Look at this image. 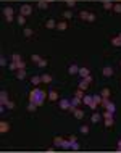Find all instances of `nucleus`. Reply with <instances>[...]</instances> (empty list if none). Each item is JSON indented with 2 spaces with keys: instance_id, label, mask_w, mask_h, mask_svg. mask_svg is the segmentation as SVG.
Returning <instances> with one entry per match:
<instances>
[{
  "instance_id": "nucleus-31",
  "label": "nucleus",
  "mask_w": 121,
  "mask_h": 153,
  "mask_svg": "<svg viewBox=\"0 0 121 153\" xmlns=\"http://www.w3.org/2000/svg\"><path fill=\"white\" fill-rule=\"evenodd\" d=\"M31 82L37 87V85H39L40 82H42V77H40V76H32V77H31Z\"/></svg>"
},
{
  "instance_id": "nucleus-4",
  "label": "nucleus",
  "mask_w": 121,
  "mask_h": 153,
  "mask_svg": "<svg viewBox=\"0 0 121 153\" xmlns=\"http://www.w3.org/2000/svg\"><path fill=\"white\" fill-rule=\"evenodd\" d=\"M58 106H60V110H63V111H68L69 106H71V102H69L68 98H61V100H58Z\"/></svg>"
},
{
  "instance_id": "nucleus-36",
  "label": "nucleus",
  "mask_w": 121,
  "mask_h": 153,
  "mask_svg": "<svg viewBox=\"0 0 121 153\" xmlns=\"http://www.w3.org/2000/svg\"><path fill=\"white\" fill-rule=\"evenodd\" d=\"M87 15H89V12L87 10H81V13H79V18L82 21H87Z\"/></svg>"
},
{
  "instance_id": "nucleus-34",
  "label": "nucleus",
  "mask_w": 121,
  "mask_h": 153,
  "mask_svg": "<svg viewBox=\"0 0 121 153\" xmlns=\"http://www.w3.org/2000/svg\"><path fill=\"white\" fill-rule=\"evenodd\" d=\"M111 12H113V13H121V2H115Z\"/></svg>"
},
{
  "instance_id": "nucleus-44",
  "label": "nucleus",
  "mask_w": 121,
  "mask_h": 153,
  "mask_svg": "<svg viewBox=\"0 0 121 153\" xmlns=\"http://www.w3.org/2000/svg\"><path fill=\"white\" fill-rule=\"evenodd\" d=\"M24 68H26V63H24L23 60L18 61V69H24Z\"/></svg>"
},
{
  "instance_id": "nucleus-39",
  "label": "nucleus",
  "mask_w": 121,
  "mask_h": 153,
  "mask_svg": "<svg viewBox=\"0 0 121 153\" xmlns=\"http://www.w3.org/2000/svg\"><path fill=\"white\" fill-rule=\"evenodd\" d=\"M71 103L74 105V106H79V105H82V98H77V97H74L71 100Z\"/></svg>"
},
{
  "instance_id": "nucleus-16",
  "label": "nucleus",
  "mask_w": 121,
  "mask_h": 153,
  "mask_svg": "<svg viewBox=\"0 0 121 153\" xmlns=\"http://www.w3.org/2000/svg\"><path fill=\"white\" fill-rule=\"evenodd\" d=\"M37 8H39V10H47L48 8V2L47 0H37Z\"/></svg>"
},
{
  "instance_id": "nucleus-17",
  "label": "nucleus",
  "mask_w": 121,
  "mask_h": 153,
  "mask_svg": "<svg viewBox=\"0 0 121 153\" xmlns=\"http://www.w3.org/2000/svg\"><path fill=\"white\" fill-rule=\"evenodd\" d=\"M102 98H103V100H108L110 98V95H111V90H110L108 87H105V89H102Z\"/></svg>"
},
{
  "instance_id": "nucleus-25",
  "label": "nucleus",
  "mask_w": 121,
  "mask_h": 153,
  "mask_svg": "<svg viewBox=\"0 0 121 153\" xmlns=\"http://www.w3.org/2000/svg\"><path fill=\"white\" fill-rule=\"evenodd\" d=\"M37 108H39V106H37L36 103H32V102H29V105L26 106V110H28L29 113H36V111H37Z\"/></svg>"
},
{
  "instance_id": "nucleus-51",
  "label": "nucleus",
  "mask_w": 121,
  "mask_h": 153,
  "mask_svg": "<svg viewBox=\"0 0 121 153\" xmlns=\"http://www.w3.org/2000/svg\"><path fill=\"white\" fill-rule=\"evenodd\" d=\"M120 66H121V60H120Z\"/></svg>"
},
{
  "instance_id": "nucleus-12",
  "label": "nucleus",
  "mask_w": 121,
  "mask_h": 153,
  "mask_svg": "<svg viewBox=\"0 0 121 153\" xmlns=\"http://www.w3.org/2000/svg\"><path fill=\"white\" fill-rule=\"evenodd\" d=\"M8 100H10L8 98V90H2L0 92V105H5Z\"/></svg>"
},
{
  "instance_id": "nucleus-15",
  "label": "nucleus",
  "mask_w": 121,
  "mask_h": 153,
  "mask_svg": "<svg viewBox=\"0 0 121 153\" xmlns=\"http://www.w3.org/2000/svg\"><path fill=\"white\" fill-rule=\"evenodd\" d=\"M113 5H115V2H110V0H103V2H102V7H103V10H107V12L113 10Z\"/></svg>"
},
{
  "instance_id": "nucleus-40",
  "label": "nucleus",
  "mask_w": 121,
  "mask_h": 153,
  "mask_svg": "<svg viewBox=\"0 0 121 153\" xmlns=\"http://www.w3.org/2000/svg\"><path fill=\"white\" fill-rule=\"evenodd\" d=\"M40 60H42V56H40V55H32L31 56V61H32V63H36V64L39 63Z\"/></svg>"
},
{
  "instance_id": "nucleus-7",
  "label": "nucleus",
  "mask_w": 121,
  "mask_h": 153,
  "mask_svg": "<svg viewBox=\"0 0 121 153\" xmlns=\"http://www.w3.org/2000/svg\"><path fill=\"white\" fill-rule=\"evenodd\" d=\"M44 28H47V29H56V21L53 20V18H48V20L44 23Z\"/></svg>"
},
{
  "instance_id": "nucleus-1",
  "label": "nucleus",
  "mask_w": 121,
  "mask_h": 153,
  "mask_svg": "<svg viewBox=\"0 0 121 153\" xmlns=\"http://www.w3.org/2000/svg\"><path fill=\"white\" fill-rule=\"evenodd\" d=\"M48 92H45V90H42V89L39 87H34L29 92V102H32V103H36L37 106H42L45 102V98H47Z\"/></svg>"
},
{
  "instance_id": "nucleus-14",
  "label": "nucleus",
  "mask_w": 121,
  "mask_h": 153,
  "mask_svg": "<svg viewBox=\"0 0 121 153\" xmlns=\"http://www.w3.org/2000/svg\"><path fill=\"white\" fill-rule=\"evenodd\" d=\"M66 29H68V23H66V20L56 23V31H66Z\"/></svg>"
},
{
  "instance_id": "nucleus-35",
  "label": "nucleus",
  "mask_w": 121,
  "mask_h": 153,
  "mask_svg": "<svg viewBox=\"0 0 121 153\" xmlns=\"http://www.w3.org/2000/svg\"><path fill=\"white\" fill-rule=\"evenodd\" d=\"M79 132L82 134V135H87V134H89V126L82 124V126H81V127H79Z\"/></svg>"
},
{
  "instance_id": "nucleus-11",
  "label": "nucleus",
  "mask_w": 121,
  "mask_h": 153,
  "mask_svg": "<svg viewBox=\"0 0 121 153\" xmlns=\"http://www.w3.org/2000/svg\"><path fill=\"white\" fill-rule=\"evenodd\" d=\"M77 71H79V66H77L76 63H71L68 66V72L71 74V76H74V74H77Z\"/></svg>"
},
{
  "instance_id": "nucleus-33",
  "label": "nucleus",
  "mask_w": 121,
  "mask_h": 153,
  "mask_svg": "<svg viewBox=\"0 0 121 153\" xmlns=\"http://www.w3.org/2000/svg\"><path fill=\"white\" fill-rule=\"evenodd\" d=\"M92 100L95 102L97 105H102V102H103V98H102L100 93H97V95H92Z\"/></svg>"
},
{
  "instance_id": "nucleus-29",
  "label": "nucleus",
  "mask_w": 121,
  "mask_h": 153,
  "mask_svg": "<svg viewBox=\"0 0 121 153\" xmlns=\"http://www.w3.org/2000/svg\"><path fill=\"white\" fill-rule=\"evenodd\" d=\"M90 103H92V95H84L82 97V105H87L89 106Z\"/></svg>"
},
{
  "instance_id": "nucleus-28",
  "label": "nucleus",
  "mask_w": 121,
  "mask_h": 153,
  "mask_svg": "<svg viewBox=\"0 0 121 153\" xmlns=\"http://www.w3.org/2000/svg\"><path fill=\"white\" fill-rule=\"evenodd\" d=\"M36 66H37V68H47V66H48V60H47V58H42Z\"/></svg>"
},
{
  "instance_id": "nucleus-24",
  "label": "nucleus",
  "mask_w": 121,
  "mask_h": 153,
  "mask_svg": "<svg viewBox=\"0 0 121 153\" xmlns=\"http://www.w3.org/2000/svg\"><path fill=\"white\" fill-rule=\"evenodd\" d=\"M40 77H42V84H50L53 81V77L50 76V74H42Z\"/></svg>"
},
{
  "instance_id": "nucleus-41",
  "label": "nucleus",
  "mask_w": 121,
  "mask_h": 153,
  "mask_svg": "<svg viewBox=\"0 0 121 153\" xmlns=\"http://www.w3.org/2000/svg\"><path fill=\"white\" fill-rule=\"evenodd\" d=\"M74 97H77V98H82V97H84V90H81V89H77L76 92H74Z\"/></svg>"
},
{
  "instance_id": "nucleus-46",
  "label": "nucleus",
  "mask_w": 121,
  "mask_h": 153,
  "mask_svg": "<svg viewBox=\"0 0 121 153\" xmlns=\"http://www.w3.org/2000/svg\"><path fill=\"white\" fill-rule=\"evenodd\" d=\"M0 64H2V66H7V60H5V56L0 58Z\"/></svg>"
},
{
  "instance_id": "nucleus-48",
  "label": "nucleus",
  "mask_w": 121,
  "mask_h": 153,
  "mask_svg": "<svg viewBox=\"0 0 121 153\" xmlns=\"http://www.w3.org/2000/svg\"><path fill=\"white\" fill-rule=\"evenodd\" d=\"M118 152H121V139L118 140Z\"/></svg>"
},
{
  "instance_id": "nucleus-38",
  "label": "nucleus",
  "mask_w": 121,
  "mask_h": 153,
  "mask_svg": "<svg viewBox=\"0 0 121 153\" xmlns=\"http://www.w3.org/2000/svg\"><path fill=\"white\" fill-rule=\"evenodd\" d=\"M71 150H74V152H77V150H81V145H79V142H77V140L71 142Z\"/></svg>"
},
{
  "instance_id": "nucleus-8",
  "label": "nucleus",
  "mask_w": 121,
  "mask_h": 153,
  "mask_svg": "<svg viewBox=\"0 0 121 153\" xmlns=\"http://www.w3.org/2000/svg\"><path fill=\"white\" fill-rule=\"evenodd\" d=\"M8 131H10V123L8 121H0V132L7 134Z\"/></svg>"
},
{
  "instance_id": "nucleus-32",
  "label": "nucleus",
  "mask_w": 121,
  "mask_h": 153,
  "mask_svg": "<svg viewBox=\"0 0 121 153\" xmlns=\"http://www.w3.org/2000/svg\"><path fill=\"white\" fill-rule=\"evenodd\" d=\"M61 148H63V150H71V140H69V139H68V140L65 139L63 145H61Z\"/></svg>"
},
{
  "instance_id": "nucleus-27",
  "label": "nucleus",
  "mask_w": 121,
  "mask_h": 153,
  "mask_svg": "<svg viewBox=\"0 0 121 153\" xmlns=\"http://www.w3.org/2000/svg\"><path fill=\"white\" fill-rule=\"evenodd\" d=\"M97 21V15L94 12H89V15H87V23H95Z\"/></svg>"
},
{
  "instance_id": "nucleus-9",
  "label": "nucleus",
  "mask_w": 121,
  "mask_h": 153,
  "mask_svg": "<svg viewBox=\"0 0 121 153\" xmlns=\"http://www.w3.org/2000/svg\"><path fill=\"white\" fill-rule=\"evenodd\" d=\"M113 68L111 66H103V69H102V74H103V77H111L113 76Z\"/></svg>"
},
{
  "instance_id": "nucleus-13",
  "label": "nucleus",
  "mask_w": 121,
  "mask_h": 153,
  "mask_svg": "<svg viewBox=\"0 0 121 153\" xmlns=\"http://www.w3.org/2000/svg\"><path fill=\"white\" fill-rule=\"evenodd\" d=\"M77 74H79V76L82 77V79H84V77H87L89 74H90V71H89V69L86 68V66H79V71H77Z\"/></svg>"
},
{
  "instance_id": "nucleus-6",
  "label": "nucleus",
  "mask_w": 121,
  "mask_h": 153,
  "mask_svg": "<svg viewBox=\"0 0 121 153\" xmlns=\"http://www.w3.org/2000/svg\"><path fill=\"white\" fill-rule=\"evenodd\" d=\"M58 97H60V95H58V90H55V89H52V90H48V95H47V98H48L50 102H56V100H58Z\"/></svg>"
},
{
  "instance_id": "nucleus-43",
  "label": "nucleus",
  "mask_w": 121,
  "mask_h": 153,
  "mask_svg": "<svg viewBox=\"0 0 121 153\" xmlns=\"http://www.w3.org/2000/svg\"><path fill=\"white\" fill-rule=\"evenodd\" d=\"M12 60L18 63V61H21V55H20V53H13V55H12Z\"/></svg>"
},
{
  "instance_id": "nucleus-52",
  "label": "nucleus",
  "mask_w": 121,
  "mask_h": 153,
  "mask_svg": "<svg viewBox=\"0 0 121 153\" xmlns=\"http://www.w3.org/2000/svg\"><path fill=\"white\" fill-rule=\"evenodd\" d=\"M116 2H121V0H116Z\"/></svg>"
},
{
  "instance_id": "nucleus-18",
  "label": "nucleus",
  "mask_w": 121,
  "mask_h": 153,
  "mask_svg": "<svg viewBox=\"0 0 121 153\" xmlns=\"http://www.w3.org/2000/svg\"><path fill=\"white\" fill-rule=\"evenodd\" d=\"M110 42H111V45H113V47H118V48L121 47V39H120V36H115V37H111V39H110Z\"/></svg>"
},
{
  "instance_id": "nucleus-10",
  "label": "nucleus",
  "mask_w": 121,
  "mask_h": 153,
  "mask_svg": "<svg viewBox=\"0 0 121 153\" xmlns=\"http://www.w3.org/2000/svg\"><path fill=\"white\" fill-rule=\"evenodd\" d=\"M100 119H102V114L100 113H97V111H94L92 116H90V123H92V124H97V123H100Z\"/></svg>"
},
{
  "instance_id": "nucleus-45",
  "label": "nucleus",
  "mask_w": 121,
  "mask_h": 153,
  "mask_svg": "<svg viewBox=\"0 0 121 153\" xmlns=\"http://www.w3.org/2000/svg\"><path fill=\"white\" fill-rule=\"evenodd\" d=\"M13 20H15V16H5V21H7V23H13Z\"/></svg>"
},
{
  "instance_id": "nucleus-26",
  "label": "nucleus",
  "mask_w": 121,
  "mask_h": 153,
  "mask_svg": "<svg viewBox=\"0 0 121 153\" xmlns=\"http://www.w3.org/2000/svg\"><path fill=\"white\" fill-rule=\"evenodd\" d=\"M24 77H26V69H18V71H16V79L23 81Z\"/></svg>"
},
{
  "instance_id": "nucleus-53",
  "label": "nucleus",
  "mask_w": 121,
  "mask_h": 153,
  "mask_svg": "<svg viewBox=\"0 0 121 153\" xmlns=\"http://www.w3.org/2000/svg\"><path fill=\"white\" fill-rule=\"evenodd\" d=\"M120 84H121V79H120Z\"/></svg>"
},
{
  "instance_id": "nucleus-37",
  "label": "nucleus",
  "mask_w": 121,
  "mask_h": 153,
  "mask_svg": "<svg viewBox=\"0 0 121 153\" xmlns=\"http://www.w3.org/2000/svg\"><path fill=\"white\" fill-rule=\"evenodd\" d=\"M65 5L71 10L73 7H76V0H65Z\"/></svg>"
},
{
  "instance_id": "nucleus-42",
  "label": "nucleus",
  "mask_w": 121,
  "mask_h": 153,
  "mask_svg": "<svg viewBox=\"0 0 121 153\" xmlns=\"http://www.w3.org/2000/svg\"><path fill=\"white\" fill-rule=\"evenodd\" d=\"M5 106H7L8 110H13V108H15V102H13V100H8L7 103H5Z\"/></svg>"
},
{
  "instance_id": "nucleus-5",
  "label": "nucleus",
  "mask_w": 121,
  "mask_h": 153,
  "mask_svg": "<svg viewBox=\"0 0 121 153\" xmlns=\"http://www.w3.org/2000/svg\"><path fill=\"white\" fill-rule=\"evenodd\" d=\"M73 116L76 118V119H84L86 113H84V110H82V108H79V106H77V108L73 111Z\"/></svg>"
},
{
  "instance_id": "nucleus-49",
  "label": "nucleus",
  "mask_w": 121,
  "mask_h": 153,
  "mask_svg": "<svg viewBox=\"0 0 121 153\" xmlns=\"http://www.w3.org/2000/svg\"><path fill=\"white\" fill-rule=\"evenodd\" d=\"M47 2H48V3H53V2H55V0H47Z\"/></svg>"
},
{
  "instance_id": "nucleus-23",
  "label": "nucleus",
  "mask_w": 121,
  "mask_h": 153,
  "mask_svg": "<svg viewBox=\"0 0 121 153\" xmlns=\"http://www.w3.org/2000/svg\"><path fill=\"white\" fill-rule=\"evenodd\" d=\"M23 36H24V37H28V39H29V37L34 36V31H32L31 28H23Z\"/></svg>"
},
{
  "instance_id": "nucleus-20",
  "label": "nucleus",
  "mask_w": 121,
  "mask_h": 153,
  "mask_svg": "<svg viewBox=\"0 0 121 153\" xmlns=\"http://www.w3.org/2000/svg\"><path fill=\"white\" fill-rule=\"evenodd\" d=\"M3 15H5V16H12V15H15V10H13V7H10V5L3 7Z\"/></svg>"
},
{
  "instance_id": "nucleus-47",
  "label": "nucleus",
  "mask_w": 121,
  "mask_h": 153,
  "mask_svg": "<svg viewBox=\"0 0 121 153\" xmlns=\"http://www.w3.org/2000/svg\"><path fill=\"white\" fill-rule=\"evenodd\" d=\"M84 79H86V81H87L89 84H90V82H92V81H94V77H92V76H90V74H89V76H87V77H84Z\"/></svg>"
},
{
  "instance_id": "nucleus-30",
  "label": "nucleus",
  "mask_w": 121,
  "mask_h": 153,
  "mask_svg": "<svg viewBox=\"0 0 121 153\" xmlns=\"http://www.w3.org/2000/svg\"><path fill=\"white\" fill-rule=\"evenodd\" d=\"M79 89H81V90H84V92H86V90H87V89H89V82H87V81H86V79H82V81H81V82H79Z\"/></svg>"
},
{
  "instance_id": "nucleus-21",
  "label": "nucleus",
  "mask_w": 121,
  "mask_h": 153,
  "mask_svg": "<svg viewBox=\"0 0 121 153\" xmlns=\"http://www.w3.org/2000/svg\"><path fill=\"white\" fill-rule=\"evenodd\" d=\"M61 18H63V20H66V21L71 20V18H73V12L69 10V8H68V10H65V12L61 13Z\"/></svg>"
},
{
  "instance_id": "nucleus-2",
  "label": "nucleus",
  "mask_w": 121,
  "mask_h": 153,
  "mask_svg": "<svg viewBox=\"0 0 121 153\" xmlns=\"http://www.w3.org/2000/svg\"><path fill=\"white\" fill-rule=\"evenodd\" d=\"M102 118H103V124L107 129H111L113 126H115V119H113V113L110 111H105L103 114H102Z\"/></svg>"
},
{
  "instance_id": "nucleus-3",
  "label": "nucleus",
  "mask_w": 121,
  "mask_h": 153,
  "mask_svg": "<svg viewBox=\"0 0 121 153\" xmlns=\"http://www.w3.org/2000/svg\"><path fill=\"white\" fill-rule=\"evenodd\" d=\"M32 5L31 3H21L20 5V13L21 15H24V16H29V15H32Z\"/></svg>"
},
{
  "instance_id": "nucleus-19",
  "label": "nucleus",
  "mask_w": 121,
  "mask_h": 153,
  "mask_svg": "<svg viewBox=\"0 0 121 153\" xmlns=\"http://www.w3.org/2000/svg\"><path fill=\"white\" fill-rule=\"evenodd\" d=\"M26 18H28V16H24V15H21V13H20V15L16 16V21H18L20 26H23V28H24V26H26Z\"/></svg>"
},
{
  "instance_id": "nucleus-22",
  "label": "nucleus",
  "mask_w": 121,
  "mask_h": 153,
  "mask_svg": "<svg viewBox=\"0 0 121 153\" xmlns=\"http://www.w3.org/2000/svg\"><path fill=\"white\" fill-rule=\"evenodd\" d=\"M63 137H53V145L55 147H58V148H61V145H63Z\"/></svg>"
},
{
  "instance_id": "nucleus-50",
  "label": "nucleus",
  "mask_w": 121,
  "mask_h": 153,
  "mask_svg": "<svg viewBox=\"0 0 121 153\" xmlns=\"http://www.w3.org/2000/svg\"><path fill=\"white\" fill-rule=\"evenodd\" d=\"M118 36H120V39H121V32H120V34H118Z\"/></svg>"
}]
</instances>
